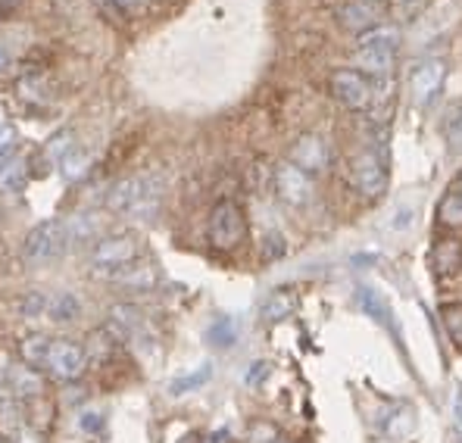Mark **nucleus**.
I'll return each mask as SVG.
<instances>
[{
  "instance_id": "36",
  "label": "nucleus",
  "mask_w": 462,
  "mask_h": 443,
  "mask_svg": "<svg viewBox=\"0 0 462 443\" xmlns=\"http://www.w3.org/2000/svg\"><path fill=\"white\" fill-rule=\"evenodd\" d=\"M10 63H13V53H10V47H6V44H0V72H6V69H10Z\"/></svg>"
},
{
  "instance_id": "1",
  "label": "nucleus",
  "mask_w": 462,
  "mask_h": 443,
  "mask_svg": "<svg viewBox=\"0 0 462 443\" xmlns=\"http://www.w3.org/2000/svg\"><path fill=\"white\" fill-rule=\"evenodd\" d=\"M106 207H110V213L122 216V219L151 222L162 207V179L156 172L125 175V179L110 188Z\"/></svg>"
},
{
  "instance_id": "24",
  "label": "nucleus",
  "mask_w": 462,
  "mask_h": 443,
  "mask_svg": "<svg viewBox=\"0 0 462 443\" xmlns=\"http://www.w3.org/2000/svg\"><path fill=\"white\" fill-rule=\"evenodd\" d=\"M294 312V294L291 291H275L266 303H263V318L266 322H282Z\"/></svg>"
},
{
  "instance_id": "4",
  "label": "nucleus",
  "mask_w": 462,
  "mask_h": 443,
  "mask_svg": "<svg viewBox=\"0 0 462 443\" xmlns=\"http://www.w3.org/2000/svg\"><path fill=\"white\" fill-rule=\"evenodd\" d=\"M66 250H69V235H66V219H60V216L38 222L23 241L25 263H35V265L53 263V259H60Z\"/></svg>"
},
{
  "instance_id": "15",
  "label": "nucleus",
  "mask_w": 462,
  "mask_h": 443,
  "mask_svg": "<svg viewBox=\"0 0 462 443\" xmlns=\"http://www.w3.org/2000/svg\"><path fill=\"white\" fill-rule=\"evenodd\" d=\"M156 278H160L156 265L153 263H141V259H138V263L125 265L119 275H113L110 281L119 284V288H125V291H134V294H141V291H151L153 288Z\"/></svg>"
},
{
  "instance_id": "26",
  "label": "nucleus",
  "mask_w": 462,
  "mask_h": 443,
  "mask_svg": "<svg viewBox=\"0 0 462 443\" xmlns=\"http://www.w3.org/2000/svg\"><path fill=\"white\" fill-rule=\"evenodd\" d=\"M440 318H444V328L450 334V340L462 346V303H447L440 306Z\"/></svg>"
},
{
  "instance_id": "20",
  "label": "nucleus",
  "mask_w": 462,
  "mask_h": 443,
  "mask_svg": "<svg viewBox=\"0 0 462 443\" xmlns=\"http://www.w3.org/2000/svg\"><path fill=\"white\" fill-rule=\"evenodd\" d=\"M72 150H76V132H72V128H60L44 144V160L51 162V166H63V160Z\"/></svg>"
},
{
  "instance_id": "34",
  "label": "nucleus",
  "mask_w": 462,
  "mask_h": 443,
  "mask_svg": "<svg viewBox=\"0 0 462 443\" xmlns=\"http://www.w3.org/2000/svg\"><path fill=\"white\" fill-rule=\"evenodd\" d=\"M412 216H416V213H412V209H397V213H393V222H391V231H406V228H410V225H412Z\"/></svg>"
},
{
  "instance_id": "11",
  "label": "nucleus",
  "mask_w": 462,
  "mask_h": 443,
  "mask_svg": "<svg viewBox=\"0 0 462 443\" xmlns=\"http://www.w3.org/2000/svg\"><path fill=\"white\" fill-rule=\"evenodd\" d=\"M275 194L288 207H307L312 200V179L297 166H291V162H282L275 169Z\"/></svg>"
},
{
  "instance_id": "6",
  "label": "nucleus",
  "mask_w": 462,
  "mask_h": 443,
  "mask_svg": "<svg viewBox=\"0 0 462 443\" xmlns=\"http://www.w3.org/2000/svg\"><path fill=\"white\" fill-rule=\"evenodd\" d=\"M47 384L44 374L32 365H25L23 359L19 363H6L4 374H0V393L10 400H19V403H38L44 397Z\"/></svg>"
},
{
  "instance_id": "38",
  "label": "nucleus",
  "mask_w": 462,
  "mask_h": 443,
  "mask_svg": "<svg viewBox=\"0 0 462 443\" xmlns=\"http://www.w3.org/2000/svg\"><path fill=\"white\" fill-rule=\"evenodd\" d=\"M0 443H6V440H4V438H0Z\"/></svg>"
},
{
  "instance_id": "8",
  "label": "nucleus",
  "mask_w": 462,
  "mask_h": 443,
  "mask_svg": "<svg viewBox=\"0 0 462 443\" xmlns=\"http://www.w3.org/2000/svg\"><path fill=\"white\" fill-rule=\"evenodd\" d=\"M444 81H447V63H444V60H438V57L422 60V63H419L416 69H412V75H410L412 100H416L419 106H428L440 94Z\"/></svg>"
},
{
  "instance_id": "5",
  "label": "nucleus",
  "mask_w": 462,
  "mask_h": 443,
  "mask_svg": "<svg viewBox=\"0 0 462 443\" xmlns=\"http://www.w3.org/2000/svg\"><path fill=\"white\" fill-rule=\"evenodd\" d=\"M207 237L216 250H237L247 237V216H244L241 203L235 200H219L209 213L207 222Z\"/></svg>"
},
{
  "instance_id": "27",
  "label": "nucleus",
  "mask_w": 462,
  "mask_h": 443,
  "mask_svg": "<svg viewBox=\"0 0 462 443\" xmlns=\"http://www.w3.org/2000/svg\"><path fill=\"white\" fill-rule=\"evenodd\" d=\"M209 340L216 346H231L237 340V325L235 318H216L213 328H209Z\"/></svg>"
},
{
  "instance_id": "35",
  "label": "nucleus",
  "mask_w": 462,
  "mask_h": 443,
  "mask_svg": "<svg viewBox=\"0 0 462 443\" xmlns=\"http://www.w3.org/2000/svg\"><path fill=\"white\" fill-rule=\"evenodd\" d=\"M97 6H104V10H106V16H110L113 23H119V19L125 16V10H122V6H116L113 0H97Z\"/></svg>"
},
{
  "instance_id": "17",
  "label": "nucleus",
  "mask_w": 462,
  "mask_h": 443,
  "mask_svg": "<svg viewBox=\"0 0 462 443\" xmlns=\"http://www.w3.org/2000/svg\"><path fill=\"white\" fill-rule=\"evenodd\" d=\"M79 316H81V300L72 294V291H60V294L47 297L44 318H51V322H57V325H69V322H76Z\"/></svg>"
},
{
  "instance_id": "7",
  "label": "nucleus",
  "mask_w": 462,
  "mask_h": 443,
  "mask_svg": "<svg viewBox=\"0 0 462 443\" xmlns=\"http://www.w3.org/2000/svg\"><path fill=\"white\" fill-rule=\"evenodd\" d=\"M331 94L346 110H365L375 100V88L359 69H337L331 75Z\"/></svg>"
},
{
  "instance_id": "30",
  "label": "nucleus",
  "mask_w": 462,
  "mask_h": 443,
  "mask_svg": "<svg viewBox=\"0 0 462 443\" xmlns=\"http://www.w3.org/2000/svg\"><path fill=\"white\" fill-rule=\"evenodd\" d=\"M447 138H450V147L453 153H459L462 150V106L450 113V119H447Z\"/></svg>"
},
{
  "instance_id": "23",
  "label": "nucleus",
  "mask_w": 462,
  "mask_h": 443,
  "mask_svg": "<svg viewBox=\"0 0 462 443\" xmlns=\"http://www.w3.org/2000/svg\"><path fill=\"white\" fill-rule=\"evenodd\" d=\"M209 378H213V365L203 363V365H197L194 372L179 374V378H175L172 384H169V393H172V397H185V393H191V391H197V387L207 384Z\"/></svg>"
},
{
  "instance_id": "9",
  "label": "nucleus",
  "mask_w": 462,
  "mask_h": 443,
  "mask_svg": "<svg viewBox=\"0 0 462 443\" xmlns=\"http://www.w3.org/2000/svg\"><path fill=\"white\" fill-rule=\"evenodd\" d=\"M350 181L363 197H382L387 185V169H384L382 156L359 153L350 166Z\"/></svg>"
},
{
  "instance_id": "29",
  "label": "nucleus",
  "mask_w": 462,
  "mask_h": 443,
  "mask_svg": "<svg viewBox=\"0 0 462 443\" xmlns=\"http://www.w3.org/2000/svg\"><path fill=\"white\" fill-rule=\"evenodd\" d=\"M85 172H88V156L76 147V150H72V153L63 160V179H66V181H76V179H81Z\"/></svg>"
},
{
  "instance_id": "28",
  "label": "nucleus",
  "mask_w": 462,
  "mask_h": 443,
  "mask_svg": "<svg viewBox=\"0 0 462 443\" xmlns=\"http://www.w3.org/2000/svg\"><path fill=\"white\" fill-rule=\"evenodd\" d=\"M0 185L10 188V190H19L25 185V166L19 160H10L4 169H0Z\"/></svg>"
},
{
  "instance_id": "3",
  "label": "nucleus",
  "mask_w": 462,
  "mask_h": 443,
  "mask_svg": "<svg viewBox=\"0 0 462 443\" xmlns=\"http://www.w3.org/2000/svg\"><path fill=\"white\" fill-rule=\"evenodd\" d=\"M38 372L53 381L72 384V381H79L81 374L88 372V350L79 340L53 337L51 334V340H47V346H44V356H41V363H38Z\"/></svg>"
},
{
  "instance_id": "21",
  "label": "nucleus",
  "mask_w": 462,
  "mask_h": 443,
  "mask_svg": "<svg viewBox=\"0 0 462 443\" xmlns=\"http://www.w3.org/2000/svg\"><path fill=\"white\" fill-rule=\"evenodd\" d=\"M438 222L447 225V228H459L462 225V188L459 185H453L444 197H440Z\"/></svg>"
},
{
  "instance_id": "18",
  "label": "nucleus",
  "mask_w": 462,
  "mask_h": 443,
  "mask_svg": "<svg viewBox=\"0 0 462 443\" xmlns=\"http://www.w3.org/2000/svg\"><path fill=\"white\" fill-rule=\"evenodd\" d=\"M66 235H69V250L81 244H94L100 237V219L91 213H79L66 219Z\"/></svg>"
},
{
  "instance_id": "32",
  "label": "nucleus",
  "mask_w": 462,
  "mask_h": 443,
  "mask_svg": "<svg viewBox=\"0 0 462 443\" xmlns=\"http://www.w3.org/2000/svg\"><path fill=\"white\" fill-rule=\"evenodd\" d=\"M450 419H453V431H457V438L462 440V391H453V400H450Z\"/></svg>"
},
{
  "instance_id": "37",
  "label": "nucleus",
  "mask_w": 462,
  "mask_h": 443,
  "mask_svg": "<svg viewBox=\"0 0 462 443\" xmlns=\"http://www.w3.org/2000/svg\"><path fill=\"white\" fill-rule=\"evenodd\" d=\"M457 185H459V188H462V179H459V181H457Z\"/></svg>"
},
{
  "instance_id": "33",
  "label": "nucleus",
  "mask_w": 462,
  "mask_h": 443,
  "mask_svg": "<svg viewBox=\"0 0 462 443\" xmlns=\"http://www.w3.org/2000/svg\"><path fill=\"white\" fill-rule=\"evenodd\" d=\"M269 378V363H254L250 365V372L244 374V381H247V384H260V381H266Z\"/></svg>"
},
{
  "instance_id": "12",
  "label": "nucleus",
  "mask_w": 462,
  "mask_h": 443,
  "mask_svg": "<svg viewBox=\"0 0 462 443\" xmlns=\"http://www.w3.org/2000/svg\"><path fill=\"white\" fill-rule=\"evenodd\" d=\"M337 19H341L344 29L359 32V35H363V32L382 25L384 4L382 0H346V4L337 6Z\"/></svg>"
},
{
  "instance_id": "25",
  "label": "nucleus",
  "mask_w": 462,
  "mask_h": 443,
  "mask_svg": "<svg viewBox=\"0 0 462 443\" xmlns=\"http://www.w3.org/2000/svg\"><path fill=\"white\" fill-rule=\"evenodd\" d=\"M47 297H51V294H41V291H29V294H23V297L16 300V312L23 318H44Z\"/></svg>"
},
{
  "instance_id": "2",
  "label": "nucleus",
  "mask_w": 462,
  "mask_h": 443,
  "mask_svg": "<svg viewBox=\"0 0 462 443\" xmlns=\"http://www.w3.org/2000/svg\"><path fill=\"white\" fill-rule=\"evenodd\" d=\"M138 259H141V237L132 235V231H116V235L94 241L91 256H88V269H91L94 278L110 281L113 275H119L125 265L138 263Z\"/></svg>"
},
{
  "instance_id": "13",
  "label": "nucleus",
  "mask_w": 462,
  "mask_h": 443,
  "mask_svg": "<svg viewBox=\"0 0 462 443\" xmlns=\"http://www.w3.org/2000/svg\"><path fill=\"white\" fill-rule=\"evenodd\" d=\"M291 166H297L300 172H307L310 179L328 169V144L316 134H300L291 147Z\"/></svg>"
},
{
  "instance_id": "19",
  "label": "nucleus",
  "mask_w": 462,
  "mask_h": 443,
  "mask_svg": "<svg viewBox=\"0 0 462 443\" xmlns=\"http://www.w3.org/2000/svg\"><path fill=\"white\" fill-rule=\"evenodd\" d=\"M359 47H372V51H387L397 53L400 47V29L397 25H375V29L359 35Z\"/></svg>"
},
{
  "instance_id": "39",
  "label": "nucleus",
  "mask_w": 462,
  "mask_h": 443,
  "mask_svg": "<svg viewBox=\"0 0 462 443\" xmlns=\"http://www.w3.org/2000/svg\"><path fill=\"white\" fill-rule=\"evenodd\" d=\"M132 4H134V0H132Z\"/></svg>"
},
{
  "instance_id": "16",
  "label": "nucleus",
  "mask_w": 462,
  "mask_h": 443,
  "mask_svg": "<svg viewBox=\"0 0 462 443\" xmlns=\"http://www.w3.org/2000/svg\"><path fill=\"white\" fill-rule=\"evenodd\" d=\"M393 63H397V53L387 51H372V47H356V66L363 69L365 78H387L393 72Z\"/></svg>"
},
{
  "instance_id": "14",
  "label": "nucleus",
  "mask_w": 462,
  "mask_h": 443,
  "mask_svg": "<svg viewBox=\"0 0 462 443\" xmlns=\"http://www.w3.org/2000/svg\"><path fill=\"white\" fill-rule=\"evenodd\" d=\"M431 272L438 278H453L462 272V244L457 237H444L431 250Z\"/></svg>"
},
{
  "instance_id": "22",
  "label": "nucleus",
  "mask_w": 462,
  "mask_h": 443,
  "mask_svg": "<svg viewBox=\"0 0 462 443\" xmlns=\"http://www.w3.org/2000/svg\"><path fill=\"white\" fill-rule=\"evenodd\" d=\"M356 303H359V309H363L365 316L375 318V322L391 325V306H387V300H384L382 294H378V291L359 288V291H356Z\"/></svg>"
},
{
  "instance_id": "31",
  "label": "nucleus",
  "mask_w": 462,
  "mask_h": 443,
  "mask_svg": "<svg viewBox=\"0 0 462 443\" xmlns=\"http://www.w3.org/2000/svg\"><path fill=\"white\" fill-rule=\"evenodd\" d=\"M284 237L282 235H269L266 237V244H263V259L266 263H272V259H278V256H284Z\"/></svg>"
},
{
  "instance_id": "10",
  "label": "nucleus",
  "mask_w": 462,
  "mask_h": 443,
  "mask_svg": "<svg viewBox=\"0 0 462 443\" xmlns=\"http://www.w3.org/2000/svg\"><path fill=\"white\" fill-rule=\"evenodd\" d=\"M147 318L144 309L134 303H116L106 309V334L116 340V344H125V340H134L141 331H144Z\"/></svg>"
}]
</instances>
